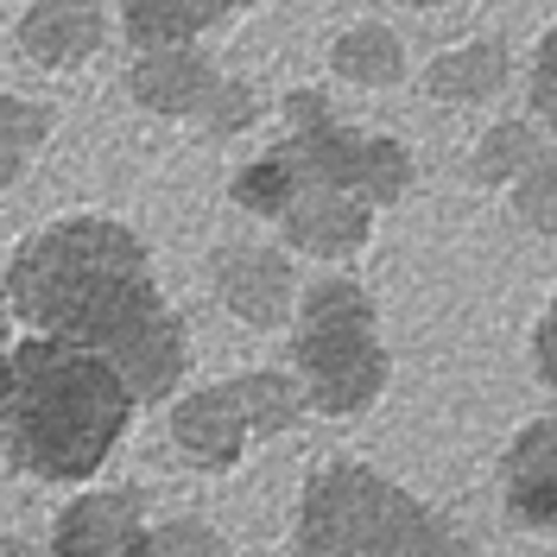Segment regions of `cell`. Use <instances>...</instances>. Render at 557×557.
I'll return each mask as SVG.
<instances>
[{
  "mask_svg": "<svg viewBox=\"0 0 557 557\" xmlns=\"http://www.w3.org/2000/svg\"><path fill=\"white\" fill-rule=\"evenodd\" d=\"M494 487H500V513H507L513 532L557 539V412L532 418L507 437Z\"/></svg>",
  "mask_w": 557,
  "mask_h": 557,
  "instance_id": "8fae6325",
  "label": "cell"
},
{
  "mask_svg": "<svg viewBox=\"0 0 557 557\" xmlns=\"http://www.w3.org/2000/svg\"><path fill=\"white\" fill-rule=\"evenodd\" d=\"M260 114H267V96H260L247 76L228 70V76H222V89H215V102H209L203 121H197V134H203V139H235V134H247Z\"/></svg>",
  "mask_w": 557,
  "mask_h": 557,
  "instance_id": "7402d4cb",
  "label": "cell"
},
{
  "mask_svg": "<svg viewBox=\"0 0 557 557\" xmlns=\"http://www.w3.org/2000/svg\"><path fill=\"white\" fill-rule=\"evenodd\" d=\"M278 114H285V127H311V121H330L336 108H330L323 89H292V96L278 102Z\"/></svg>",
  "mask_w": 557,
  "mask_h": 557,
  "instance_id": "d4e9b609",
  "label": "cell"
},
{
  "mask_svg": "<svg viewBox=\"0 0 557 557\" xmlns=\"http://www.w3.org/2000/svg\"><path fill=\"white\" fill-rule=\"evenodd\" d=\"M7 311H0V418H7V393H13V361H7Z\"/></svg>",
  "mask_w": 557,
  "mask_h": 557,
  "instance_id": "484cf974",
  "label": "cell"
},
{
  "mask_svg": "<svg viewBox=\"0 0 557 557\" xmlns=\"http://www.w3.org/2000/svg\"><path fill=\"white\" fill-rule=\"evenodd\" d=\"M7 323L102 355L139 406H165L190 374V330L159 285L146 235L114 215H58L0 267Z\"/></svg>",
  "mask_w": 557,
  "mask_h": 557,
  "instance_id": "6da1fadb",
  "label": "cell"
},
{
  "mask_svg": "<svg viewBox=\"0 0 557 557\" xmlns=\"http://www.w3.org/2000/svg\"><path fill=\"white\" fill-rule=\"evenodd\" d=\"M507 76H513V45L500 33H487V38H462L450 51H437L424 64V76H418V89L437 108H475V102H494L507 89Z\"/></svg>",
  "mask_w": 557,
  "mask_h": 557,
  "instance_id": "4fadbf2b",
  "label": "cell"
},
{
  "mask_svg": "<svg viewBox=\"0 0 557 557\" xmlns=\"http://www.w3.org/2000/svg\"><path fill=\"white\" fill-rule=\"evenodd\" d=\"M507 209L525 235L557 242V146H539V159L507 184Z\"/></svg>",
  "mask_w": 557,
  "mask_h": 557,
  "instance_id": "ffe728a7",
  "label": "cell"
},
{
  "mask_svg": "<svg viewBox=\"0 0 557 557\" xmlns=\"http://www.w3.org/2000/svg\"><path fill=\"white\" fill-rule=\"evenodd\" d=\"M292 557H482V545L374 462L336 456L298 487Z\"/></svg>",
  "mask_w": 557,
  "mask_h": 557,
  "instance_id": "3957f363",
  "label": "cell"
},
{
  "mask_svg": "<svg viewBox=\"0 0 557 557\" xmlns=\"http://www.w3.org/2000/svg\"><path fill=\"white\" fill-rule=\"evenodd\" d=\"M330 70L355 89H399L412 64H406V38L386 20H355L330 38Z\"/></svg>",
  "mask_w": 557,
  "mask_h": 557,
  "instance_id": "9a60e30c",
  "label": "cell"
},
{
  "mask_svg": "<svg viewBox=\"0 0 557 557\" xmlns=\"http://www.w3.org/2000/svg\"><path fill=\"white\" fill-rule=\"evenodd\" d=\"M539 127L532 121H494L487 134H475V146H469V177L482 184V190H507L513 177L539 159Z\"/></svg>",
  "mask_w": 557,
  "mask_h": 557,
  "instance_id": "ac0fdd59",
  "label": "cell"
},
{
  "mask_svg": "<svg viewBox=\"0 0 557 557\" xmlns=\"http://www.w3.org/2000/svg\"><path fill=\"white\" fill-rule=\"evenodd\" d=\"M532 108H539V121L557 134V20L545 26V38H539V51H532Z\"/></svg>",
  "mask_w": 557,
  "mask_h": 557,
  "instance_id": "603a6c76",
  "label": "cell"
},
{
  "mask_svg": "<svg viewBox=\"0 0 557 557\" xmlns=\"http://www.w3.org/2000/svg\"><path fill=\"white\" fill-rule=\"evenodd\" d=\"M292 190H298V177H292V165L278 159V146L253 152V159L235 165V177H228V203L242 209V215H253V222H273Z\"/></svg>",
  "mask_w": 557,
  "mask_h": 557,
  "instance_id": "d6986e66",
  "label": "cell"
},
{
  "mask_svg": "<svg viewBox=\"0 0 557 557\" xmlns=\"http://www.w3.org/2000/svg\"><path fill=\"white\" fill-rule=\"evenodd\" d=\"M146 500L134 487H76L51 513L45 557H146Z\"/></svg>",
  "mask_w": 557,
  "mask_h": 557,
  "instance_id": "9c48e42d",
  "label": "cell"
},
{
  "mask_svg": "<svg viewBox=\"0 0 557 557\" xmlns=\"http://www.w3.org/2000/svg\"><path fill=\"white\" fill-rule=\"evenodd\" d=\"M228 386L242 393L253 444H278V437H292V431L311 418L305 386L292 381V368H247V374H228Z\"/></svg>",
  "mask_w": 557,
  "mask_h": 557,
  "instance_id": "2e32d148",
  "label": "cell"
},
{
  "mask_svg": "<svg viewBox=\"0 0 557 557\" xmlns=\"http://www.w3.org/2000/svg\"><path fill=\"white\" fill-rule=\"evenodd\" d=\"M247 7L260 0H121V33H127V51H159V45L215 33L222 20H235Z\"/></svg>",
  "mask_w": 557,
  "mask_h": 557,
  "instance_id": "5bb4252c",
  "label": "cell"
},
{
  "mask_svg": "<svg viewBox=\"0 0 557 557\" xmlns=\"http://www.w3.org/2000/svg\"><path fill=\"white\" fill-rule=\"evenodd\" d=\"M13 45H20V64L45 76L89 70L108 45V7L102 0H33L13 20Z\"/></svg>",
  "mask_w": 557,
  "mask_h": 557,
  "instance_id": "7c38bea8",
  "label": "cell"
},
{
  "mask_svg": "<svg viewBox=\"0 0 557 557\" xmlns=\"http://www.w3.org/2000/svg\"><path fill=\"white\" fill-rule=\"evenodd\" d=\"M278 159L292 165L298 184H336V190H355L374 209H393L412 197L418 184V159L406 139L393 134H368V127H348V121H311V127H285L273 139Z\"/></svg>",
  "mask_w": 557,
  "mask_h": 557,
  "instance_id": "5b68a950",
  "label": "cell"
},
{
  "mask_svg": "<svg viewBox=\"0 0 557 557\" xmlns=\"http://www.w3.org/2000/svg\"><path fill=\"white\" fill-rule=\"evenodd\" d=\"M532 368H539L545 393L557 399V292H552V305L539 311V323H532Z\"/></svg>",
  "mask_w": 557,
  "mask_h": 557,
  "instance_id": "cb8c5ba5",
  "label": "cell"
},
{
  "mask_svg": "<svg viewBox=\"0 0 557 557\" xmlns=\"http://www.w3.org/2000/svg\"><path fill=\"white\" fill-rule=\"evenodd\" d=\"M278 247L305 253L317 267H348L355 253L374 247V228H381V209L355 190H336V184H298L285 209L273 215Z\"/></svg>",
  "mask_w": 557,
  "mask_h": 557,
  "instance_id": "ba28073f",
  "label": "cell"
},
{
  "mask_svg": "<svg viewBox=\"0 0 557 557\" xmlns=\"http://www.w3.org/2000/svg\"><path fill=\"white\" fill-rule=\"evenodd\" d=\"M146 557H235V539L197 513H177L146 525Z\"/></svg>",
  "mask_w": 557,
  "mask_h": 557,
  "instance_id": "44dd1931",
  "label": "cell"
},
{
  "mask_svg": "<svg viewBox=\"0 0 557 557\" xmlns=\"http://www.w3.org/2000/svg\"><path fill=\"white\" fill-rule=\"evenodd\" d=\"M292 381L305 386L317 418H368L386 399L393 355H386L381 305L355 273L330 267L292 298Z\"/></svg>",
  "mask_w": 557,
  "mask_h": 557,
  "instance_id": "277c9868",
  "label": "cell"
},
{
  "mask_svg": "<svg viewBox=\"0 0 557 557\" xmlns=\"http://www.w3.org/2000/svg\"><path fill=\"white\" fill-rule=\"evenodd\" d=\"M209 292L242 330L278 336L292 323L298 273H292V253L278 242H228L209 253Z\"/></svg>",
  "mask_w": 557,
  "mask_h": 557,
  "instance_id": "8992f818",
  "label": "cell"
},
{
  "mask_svg": "<svg viewBox=\"0 0 557 557\" xmlns=\"http://www.w3.org/2000/svg\"><path fill=\"white\" fill-rule=\"evenodd\" d=\"M399 7H412V13H431V7H444V0H399Z\"/></svg>",
  "mask_w": 557,
  "mask_h": 557,
  "instance_id": "83f0119b",
  "label": "cell"
},
{
  "mask_svg": "<svg viewBox=\"0 0 557 557\" xmlns=\"http://www.w3.org/2000/svg\"><path fill=\"white\" fill-rule=\"evenodd\" d=\"M7 361H13V393L0 418V456L26 482L45 487L96 482L139 418L134 386L102 355L58 336H33V330L7 343Z\"/></svg>",
  "mask_w": 557,
  "mask_h": 557,
  "instance_id": "7a4b0ae2",
  "label": "cell"
},
{
  "mask_svg": "<svg viewBox=\"0 0 557 557\" xmlns=\"http://www.w3.org/2000/svg\"><path fill=\"white\" fill-rule=\"evenodd\" d=\"M0 557H45V545L20 539V532H0Z\"/></svg>",
  "mask_w": 557,
  "mask_h": 557,
  "instance_id": "4316f807",
  "label": "cell"
},
{
  "mask_svg": "<svg viewBox=\"0 0 557 557\" xmlns=\"http://www.w3.org/2000/svg\"><path fill=\"white\" fill-rule=\"evenodd\" d=\"M51 134H58V108L0 89V190H13L45 159Z\"/></svg>",
  "mask_w": 557,
  "mask_h": 557,
  "instance_id": "e0dca14e",
  "label": "cell"
},
{
  "mask_svg": "<svg viewBox=\"0 0 557 557\" xmlns=\"http://www.w3.org/2000/svg\"><path fill=\"white\" fill-rule=\"evenodd\" d=\"M228 70L203 51V38H184V45H159V51H139L127 76H121V96L159 121H203V108L215 102Z\"/></svg>",
  "mask_w": 557,
  "mask_h": 557,
  "instance_id": "30bf717a",
  "label": "cell"
},
{
  "mask_svg": "<svg viewBox=\"0 0 557 557\" xmlns=\"http://www.w3.org/2000/svg\"><path fill=\"white\" fill-rule=\"evenodd\" d=\"M165 437L184 469L197 475H235L253 450V424H247L242 393L228 381H209V386H177L165 399Z\"/></svg>",
  "mask_w": 557,
  "mask_h": 557,
  "instance_id": "52a82bcc",
  "label": "cell"
}]
</instances>
